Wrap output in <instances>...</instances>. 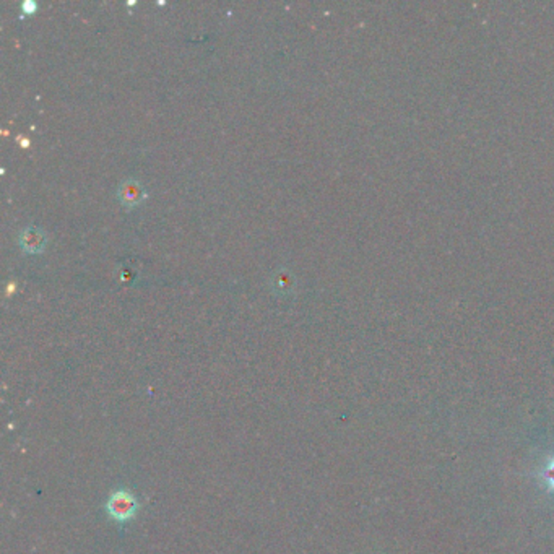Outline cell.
Masks as SVG:
<instances>
[{"label":"cell","instance_id":"obj_3","mask_svg":"<svg viewBox=\"0 0 554 554\" xmlns=\"http://www.w3.org/2000/svg\"><path fill=\"white\" fill-rule=\"evenodd\" d=\"M44 242H46V234H44L43 230L38 228V226L30 225V226H26L23 231H21L20 244H21V247L26 249V251H30V252L41 251Z\"/></svg>","mask_w":554,"mask_h":554},{"label":"cell","instance_id":"obj_5","mask_svg":"<svg viewBox=\"0 0 554 554\" xmlns=\"http://www.w3.org/2000/svg\"><path fill=\"white\" fill-rule=\"evenodd\" d=\"M541 478L545 480L546 486L550 487V490H553V491H554V458L551 460L550 463L546 465V468L543 470V473H541Z\"/></svg>","mask_w":554,"mask_h":554},{"label":"cell","instance_id":"obj_1","mask_svg":"<svg viewBox=\"0 0 554 554\" xmlns=\"http://www.w3.org/2000/svg\"><path fill=\"white\" fill-rule=\"evenodd\" d=\"M106 511L118 522H127L134 519L138 511V502L129 491H115L108 499Z\"/></svg>","mask_w":554,"mask_h":554},{"label":"cell","instance_id":"obj_6","mask_svg":"<svg viewBox=\"0 0 554 554\" xmlns=\"http://www.w3.org/2000/svg\"><path fill=\"white\" fill-rule=\"evenodd\" d=\"M35 7H36L35 2H30V0H28V2H23V9L26 10V12H28V10H33Z\"/></svg>","mask_w":554,"mask_h":554},{"label":"cell","instance_id":"obj_4","mask_svg":"<svg viewBox=\"0 0 554 554\" xmlns=\"http://www.w3.org/2000/svg\"><path fill=\"white\" fill-rule=\"evenodd\" d=\"M271 281H273V288L275 290H280V291H290L293 290V285H295V278H293L291 271H288L285 268H280L273 271V276H271Z\"/></svg>","mask_w":554,"mask_h":554},{"label":"cell","instance_id":"obj_2","mask_svg":"<svg viewBox=\"0 0 554 554\" xmlns=\"http://www.w3.org/2000/svg\"><path fill=\"white\" fill-rule=\"evenodd\" d=\"M118 197L120 202L127 205V207H134L138 202L145 197V189L140 184V181L137 179H125L120 182L118 189Z\"/></svg>","mask_w":554,"mask_h":554}]
</instances>
